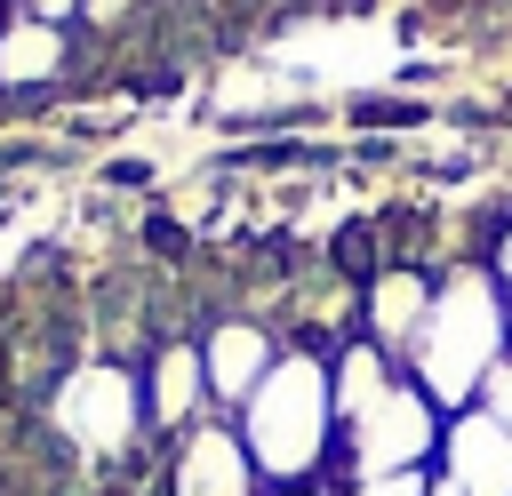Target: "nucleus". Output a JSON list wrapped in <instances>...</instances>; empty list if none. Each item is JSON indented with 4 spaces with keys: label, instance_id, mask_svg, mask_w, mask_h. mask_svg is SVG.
Returning a JSON list of instances; mask_svg holds the SVG:
<instances>
[{
    "label": "nucleus",
    "instance_id": "6",
    "mask_svg": "<svg viewBox=\"0 0 512 496\" xmlns=\"http://www.w3.org/2000/svg\"><path fill=\"white\" fill-rule=\"evenodd\" d=\"M136 376H144V424H152L160 440H176L184 424L216 416V400H208V368H200V336H160L152 360H144Z\"/></svg>",
    "mask_w": 512,
    "mask_h": 496
},
{
    "label": "nucleus",
    "instance_id": "11",
    "mask_svg": "<svg viewBox=\"0 0 512 496\" xmlns=\"http://www.w3.org/2000/svg\"><path fill=\"white\" fill-rule=\"evenodd\" d=\"M104 184L112 192H136V184H152V160H104Z\"/></svg>",
    "mask_w": 512,
    "mask_h": 496
},
{
    "label": "nucleus",
    "instance_id": "1",
    "mask_svg": "<svg viewBox=\"0 0 512 496\" xmlns=\"http://www.w3.org/2000/svg\"><path fill=\"white\" fill-rule=\"evenodd\" d=\"M512 352V312H504V288L488 264H448L432 280V312L408 344V384L456 416V408H480V384L496 376V360Z\"/></svg>",
    "mask_w": 512,
    "mask_h": 496
},
{
    "label": "nucleus",
    "instance_id": "8",
    "mask_svg": "<svg viewBox=\"0 0 512 496\" xmlns=\"http://www.w3.org/2000/svg\"><path fill=\"white\" fill-rule=\"evenodd\" d=\"M352 120H360V128H376V120H384V128H424L432 112L408 104V96H352Z\"/></svg>",
    "mask_w": 512,
    "mask_h": 496
},
{
    "label": "nucleus",
    "instance_id": "5",
    "mask_svg": "<svg viewBox=\"0 0 512 496\" xmlns=\"http://www.w3.org/2000/svg\"><path fill=\"white\" fill-rule=\"evenodd\" d=\"M432 480H448L456 496H512V432L488 408H456L440 424V456Z\"/></svg>",
    "mask_w": 512,
    "mask_h": 496
},
{
    "label": "nucleus",
    "instance_id": "14",
    "mask_svg": "<svg viewBox=\"0 0 512 496\" xmlns=\"http://www.w3.org/2000/svg\"><path fill=\"white\" fill-rule=\"evenodd\" d=\"M264 496H320V488H264Z\"/></svg>",
    "mask_w": 512,
    "mask_h": 496
},
{
    "label": "nucleus",
    "instance_id": "16",
    "mask_svg": "<svg viewBox=\"0 0 512 496\" xmlns=\"http://www.w3.org/2000/svg\"><path fill=\"white\" fill-rule=\"evenodd\" d=\"M432 496H456V488H448V480H432Z\"/></svg>",
    "mask_w": 512,
    "mask_h": 496
},
{
    "label": "nucleus",
    "instance_id": "7",
    "mask_svg": "<svg viewBox=\"0 0 512 496\" xmlns=\"http://www.w3.org/2000/svg\"><path fill=\"white\" fill-rule=\"evenodd\" d=\"M280 360V344H272V320H208L200 328V368H208V400H216V416H232L248 392H256V376Z\"/></svg>",
    "mask_w": 512,
    "mask_h": 496
},
{
    "label": "nucleus",
    "instance_id": "4",
    "mask_svg": "<svg viewBox=\"0 0 512 496\" xmlns=\"http://www.w3.org/2000/svg\"><path fill=\"white\" fill-rule=\"evenodd\" d=\"M168 496H264V472L232 416H200L168 440Z\"/></svg>",
    "mask_w": 512,
    "mask_h": 496
},
{
    "label": "nucleus",
    "instance_id": "3",
    "mask_svg": "<svg viewBox=\"0 0 512 496\" xmlns=\"http://www.w3.org/2000/svg\"><path fill=\"white\" fill-rule=\"evenodd\" d=\"M56 432L64 448L96 456V464H120L144 448V376L120 368V360H88V368H64L56 376Z\"/></svg>",
    "mask_w": 512,
    "mask_h": 496
},
{
    "label": "nucleus",
    "instance_id": "13",
    "mask_svg": "<svg viewBox=\"0 0 512 496\" xmlns=\"http://www.w3.org/2000/svg\"><path fill=\"white\" fill-rule=\"evenodd\" d=\"M488 272H496V288H504V312H512V232H504V248L488 256Z\"/></svg>",
    "mask_w": 512,
    "mask_h": 496
},
{
    "label": "nucleus",
    "instance_id": "12",
    "mask_svg": "<svg viewBox=\"0 0 512 496\" xmlns=\"http://www.w3.org/2000/svg\"><path fill=\"white\" fill-rule=\"evenodd\" d=\"M24 16H48V24H80V0H24Z\"/></svg>",
    "mask_w": 512,
    "mask_h": 496
},
{
    "label": "nucleus",
    "instance_id": "10",
    "mask_svg": "<svg viewBox=\"0 0 512 496\" xmlns=\"http://www.w3.org/2000/svg\"><path fill=\"white\" fill-rule=\"evenodd\" d=\"M344 496H432V480L424 472H384V480H352Z\"/></svg>",
    "mask_w": 512,
    "mask_h": 496
},
{
    "label": "nucleus",
    "instance_id": "2",
    "mask_svg": "<svg viewBox=\"0 0 512 496\" xmlns=\"http://www.w3.org/2000/svg\"><path fill=\"white\" fill-rule=\"evenodd\" d=\"M232 424H240L264 488H312L336 456V376H328V360L280 352L256 376V392L232 408Z\"/></svg>",
    "mask_w": 512,
    "mask_h": 496
},
{
    "label": "nucleus",
    "instance_id": "9",
    "mask_svg": "<svg viewBox=\"0 0 512 496\" xmlns=\"http://www.w3.org/2000/svg\"><path fill=\"white\" fill-rule=\"evenodd\" d=\"M480 408H488V416L512 432V352H504V360H496V376L480 384Z\"/></svg>",
    "mask_w": 512,
    "mask_h": 496
},
{
    "label": "nucleus",
    "instance_id": "15",
    "mask_svg": "<svg viewBox=\"0 0 512 496\" xmlns=\"http://www.w3.org/2000/svg\"><path fill=\"white\" fill-rule=\"evenodd\" d=\"M496 120H512V88H504V104H496Z\"/></svg>",
    "mask_w": 512,
    "mask_h": 496
}]
</instances>
